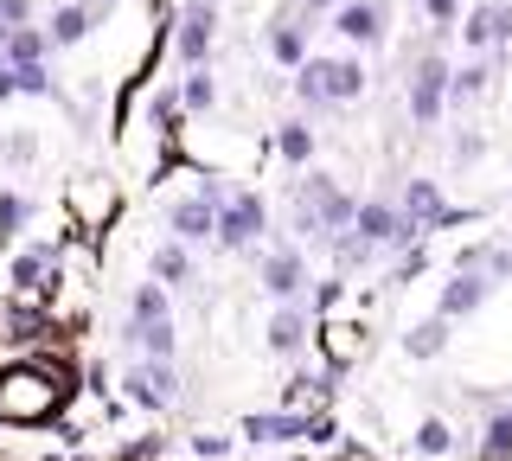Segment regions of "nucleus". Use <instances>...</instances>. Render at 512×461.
I'll use <instances>...</instances> for the list:
<instances>
[{"label": "nucleus", "mask_w": 512, "mask_h": 461, "mask_svg": "<svg viewBox=\"0 0 512 461\" xmlns=\"http://www.w3.org/2000/svg\"><path fill=\"white\" fill-rule=\"evenodd\" d=\"M365 71L352 65V58H308V71H301V97L308 103H346L359 97Z\"/></svg>", "instance_id": "f257e3e1"}, {"label": "nucleus", "mask_w": 512, "mask_h": 461, "mask_svg": "<svg viewBox=\"0 0 512 461\" xmlns=\"http://www.w3.org/2000/svg\"><path fill=\"white\" fill-rule=\"evenodd\" d=\"M135 346H148L160 365H167V353H173V327H167V301H160V289L135 295Z\"/></svg>", "instance_id": "f03ea898"}, {"label": "nucleus", "mask_w": 512, "mask_h": 461, "mask_svg": "<svg viewBox=\"0 0 512 461\" xmlns=\"http://www.w3.org/2000/svg\"><path fill=\"white\" fill-rule=\"evenodd\" d=\"M256 231H263V199L237 193L231 205H224V218H218V237H224V244H250Z\"/></svg>", "instance_id": "7ed1b4c3"}, {"label": "nucleus", "mask_w": 512, "mask_h": 461, "mask_svg": "<svg viewBox=\"0 0 512 461\" xmlns=\"http://www.w3.org/2000/svg\"><path fill=\"white\" fill-rule=\"evenodd\" d=\"M333 33H346V39L372 45V39L384 33V7H378V0H352V7L333 13Z\"/></svg>", "instance_id": "20e7f679"}, {"label": "nucleus", "mask_w": 512, "mask_h": 461, "mask_svg": "<svg viewBox=\"0 0 512 461\" xmlns=\"http://www.w3.org/2000/svg\"><path fill=\"white\" fill-rule=\"evenodd\" d=\"M205 45H212V0H192V7L180 13V58H186V65H199Z\"/></svg>", "instance_id": "39448f33"}, {"label": "nucleus", "mask_w": 512, "mask_h": 461, "mask_svg": "<svg viewBox=\"0 0 512 461\" xmlns=\"http://www.w3.org/2000/svg\"><path fill=\"white\" fill-rule=\"evenodd\" d=\"M468 45H487V39H512V7L506 0H487V7H474V20L461 26Z\"/></svg>", "instance_id": "423d86ee"}, {"label": "nucleus", "mask_w": 512, "mask_h": 461, "mask_svg": "<svg viewBox=\"0 0 512 461\" xmlns=\"http://www.w3.org/2000/svg\"><path fill=\"white\" fill-rule=\"evenodd\" d=\"M128 397H135V404H173V372L167 365H141V372H128Z\"/></svg>", "instance_id": "0eeeda50"}, {"label": "nucleus", "mask_w": 512, "mask_h": 461, "mask_svg": "<svg viewBox=\"0 0 512 461\" xmlns=\"http://www.w3.org/2000/svg\"><path fill=\"white\" fill-rule=\"evenodd\" d=\"M442 77H448V71L436 65V58L416 71V90H410V116H416V122H436V109H442Z\"/></svg>", "instance_id": "6e6552de"}, {"label": "nucleus", "mask_w": 512, "mask_h": 461, "mask_svg": "<svg viewBox=\"0 0 512 461\" xmlns=\"http://www.w3.org/2000/svg\"><path fill=\"white\" fill-rule=\"evenodd\" d=\"M173 231H180V237H205V231H218V218H212V199H180V205H173Z\"/></svg>", "instance_id": "1a4fd4ad"}, {"label": "nucleus", "mask_w": 512, "mask_h": 461, "mask_svg": "<svg viewBox=\"0 0 512 461\" xmlns=\"http://www.w3.org/2000/svg\"><path fill=\"white\" fill-rule=\"evenodd\" d=\"M263 282H269L276 295H295V289H301V257H295V250H276V257H269V269H263Z\"/></svg>", "instance_id": "9d476101"}, {"label": "nucleus", "mask_w": 512, "mask_h": 461, "mask_svg": "<svg viewBox=\"0 0 512 461\" xmlns=\"http://www.w3.org/2000/svg\"><path fill=\"white\" fill-rule=\"evenodd\" d=\"M359 237H365V244L397 237V212H391V205H359Z\"/></svg>", "instance_id": "9b49d317"}, {"label": "nucleus", "mask_w": 512, "mask_h": 461, "mask_svg": "<svg viewBox=\"0 0 512 461\" xmlns=\"http://www.w3.org/2000/svg\"><path fill=\"white\" fill-rule=\"evenodd\" d=\"M480 295H487V282H480V276H455V282H448V295H442V314H468V308H480Z\"/></svg>", "instance_id": "f8f14e48"}, {"label": "nucleus", "mask_w": 512, "mask_h": 461, "mask_svg": "<svg viewBox=\"0 0 512 461\" xmlns=\"http://www.w3.org/2000/svg\"><path fill=\"white\" fill-rule=\"evenodd\" d=\"M90 20H96L90 7H58V20H52V45H77V39L90 33Z\"/></svg>", "instance_id": "ddd939ff"}, {"label": "nucleus", "mask_w": 512, "mask_h": 461, "mask_svg": "<svg viewBox=\"0 0 512 461\" xmlns=\"http://www.w3.org/2000/svg\"><path fill=\"white\" fill-rule=\"evenodd\" d=\"M301 340H308V321H301L295 308H282V314H276V327H269V346H276V353H295Z\"/></svg>", "instance_id": "4468645a"}, {"label": "nucleus", "mask_w": 512, "mask_h": 461, "mask_svg": "<svg viewBox=\"0 0 512 461\" xmlns=\"http://www.w3.org/2000/svg\"><path fill=\"white\" fill-rule=\"evenodd\" d=\"M429 218H448V212H442L436 186H423V180H416V186H410V231H416V225H429Z\"/></svg>", "instance_id": "2eb2a0df"}, {"label": "nucleus", "mask_w": 512, "mask_h": 461, "mask_svg": "<svg viewBox=\"0 0 512 461\" xmlns=\"http://www.w3.org/2000/svg\"><path fill=\"white\" fill-rule=\"evenodd\" d=\"M269 45H276V58L301 65V20H295V13H282V20H276V39H269Z\"/></svg>", "instance_id": "dca6fc26"}, {"label": "nucleus", "mask_w": 512, "mask_h": 461, "mask_svg": "<svg viewBox=\"0 0 512 461\" xmlns=\"http://www.w3.org/2000/svg\"><path fill=\"white\" fill-rule=\"evenodd\" d=\"M442 340H448V327H442V321H423V327L410 333V353H416V359H436Z\"/></svg>", "instance_id": "f3484780"}, {"label": "nucleus", "mask_w": 512, "mask_h": 461, "mask_svg": "<svg viewBox=\"0 0 512 461\" xmlns=\"http://www.w3.org/2000/svg\"><path fill=\"white\" fill-rule=\"evenodd\" d=\"M45 39H52V33H13V39H7V58H13V65H39Z\"/></svg>", "instance_id": "a211bd4d"}, {"label": "nucleus", "mask_w": 512, "mask_h": 461, "mask_svg": "<svg viewBox=\"0 0 512 461\" xmlns=\"http://www.w3.org/2000/svg\"><path fill=\"white\" fill-rule=\"evenodd\" d=\"M26 13H32V0H0V45L13 33H26Z\"/></svg>", "instance_id": "6ab92c4d"}, {"label": "nucleus", "mask_w": 512, "mask_h": 461, "mask_svg": "<svg viewBox=\"0 0 512 461\" xmlns=\"http://www.w3.org/2000/svg\"><path fill=\"white\" fill-rule=\"evenodd\" d=\"M154 269H160L167 282H186V250H180V244H160V250H154Z\"/></svg>", "instance_id": "aec40b11"}, {"label": "nucleus", "mask_w": 512, "mask_h": 461, "mask_svg": "<svg viewBox=\"0 0 512 461\" xmlns=\"http://www.w3.org/2000/svg\"><path fill=\"white\" fill-rule=\"evenodd\" d=\"M308 148H314L308 129H301V122H288V129H282V154H288V161H308Z\"/></svg>", "instance_id": "412c9836"}, {"label": "nucleus", "mask_w": 512, "mask_h": 461, "mask_svg": "<svg viewBox=\"0 0 512 461\" xmlns=\"http://www.w3.org/2000/svg\"><path fill=\"white\" fill-rule=\"evenodd\" d=\"M506 449H512V417H493V429H487V455L500 461Z\"/></svg>", "instance_id": "4be33fe9"}, {"label": "nucleus", "mask_w": 512, "mask_h": 461, "mask_svg": "<svg viewBox=\"0 0 512 461\" xmlns=\"http://www.w3.org/2000/svg\"><path fill=\"white\" fill-rule=\"evenodd\" d=\"M416 449H423V455H442L448 449V429L442 423H423V429H416Z\"/></svg>", "instance_id": "5701e85b"}, {"label": "nucleus", "mask_w": 512, "mask_h": 461, "mask_svg": "<svg viewBox=\"0 0 512 461\" xmlns=\"http://www.w3.org/2000/svg\"><path fill=\"white\" fill-rule=\"evenodd\" d=\"M186 103L205 109V103H212V84H205V77H192V84H186Z\"/></svg>", "instance_id": "b1692460"}, {"label": "nucleus", "mask_w": 512, "mask_h": 461, "mask_svg": "<svg viewBox=\"0 0 512 461\" xmlns=\"http://www.w3.org/2000/svg\"><path fill=\"white\" fill-rule=\"evenodd\" d=\"M7 161H32V135H13L7 141Z\"/></svg>", "instance_id": "393cba45"}, {"label": "nucleus", "mask_w": 512, "mask_h": 461, "mask_svg": "<svg viewBox=\"0 0 512 461\" xmlns=\"http://www.w3.org/2000/svg\"><path fill=\"white\" fill-rule=\"evenodd\" d=\"M429 13H436V20H455V0H429Z\"/></svg>", "instance_id": "a878e982"}, {"label": "nucleus", "mask_w": 512, "mask_h": 461, "mask_svg": "<svg viewBox=\"0 0 512 461\" xmlns=\"http://www.w3.org/2000/svg\"><path fill=\"white\" fill-rule=\"evenodd\" d=\"M308 7H327V0H308Z\"/></svg>", "instance_id": "bb28decb"}]
</instances>
